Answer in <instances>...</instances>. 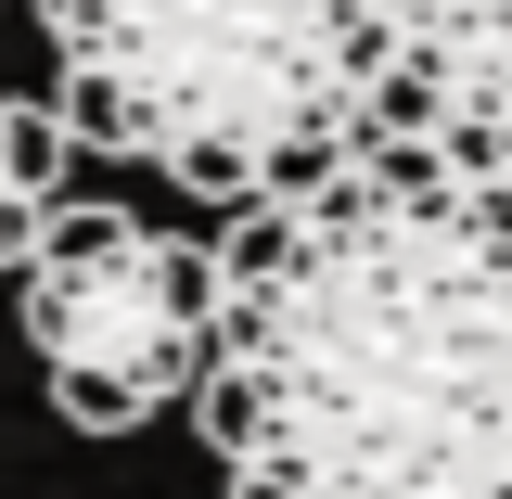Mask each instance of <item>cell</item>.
I'll return each mask as SVG.
<instances>
[{
  "mask_svg": "<svg viewBox=\"0 0 512 499\" xmlns=\"http://www.w3.org/2000/svg\"><path fill=\"white\" fill-rule=\"evenodd\" d=\"M13 320L52 372L77 436H128L154 410H192L218 359V244H180L128 205H52L13 269Z\"/></svg>",
  "mask_w": 512,
  "mask_h": 499,
  "instance_id": "obj_3",
  "label": "cell"
},
{
  "mask_svg": "<svg viewBox=\"0 0 512 499\" xmlns=\"http://www.w3.org/2000/svg\"><path fill=\"white\" fill-rule=\"evenodd\" d=\"M384 141L512 192V0H384Z\"/></svg>",
  "mask_w": 512,
  "mask_h": 499,
  "instance_id": "obj_4",
  "label": "cell"
},
{
  "mask_svg": "<svg viewBox=\"0 0 512 499\" xmlns=\"http://www.w3.org/2000/svg\"><path fill=\"white\" fill-rule=\"evenodd\" d=\"M192 423L231 499H512V192L372 141L244 205Z\"/></svg>",
  "mask_w": 512,
  "mask_h": 499,
  "instance_id": "obj_1",
  "label": "cell"
},
{
  "mask_svg": "<svg viewBox=\"0 0 512 499\" xmlns=\"http://www.w3.org/2000/svg\"><path fill=\"white\" fill-rule=\"evenodd\" d=\"M64 154H77V128H64V103H13V90H0V282L26 269V244H39V218L64 205Z\"/></svg>",
  "mask_w": 512,
  "mask_h": 499,
  "instance_id": "obj_5",
  "label": "cell"
},
{
  "mask_svg": "<svg viewBox=\"0 0 512 499\" xmlns=\"http://www.w3.org/2000/svg\"><path fill=\"white\" fill-rule=\"evenodd\" d=\"M64 128L205 205H282L384 141V0H39Z\"/></svg>",
  "mask_w": 512,
  "mask_h": 499,
  "instance_id": "obj_2",
  "label": "cell"
}]
</instances>
